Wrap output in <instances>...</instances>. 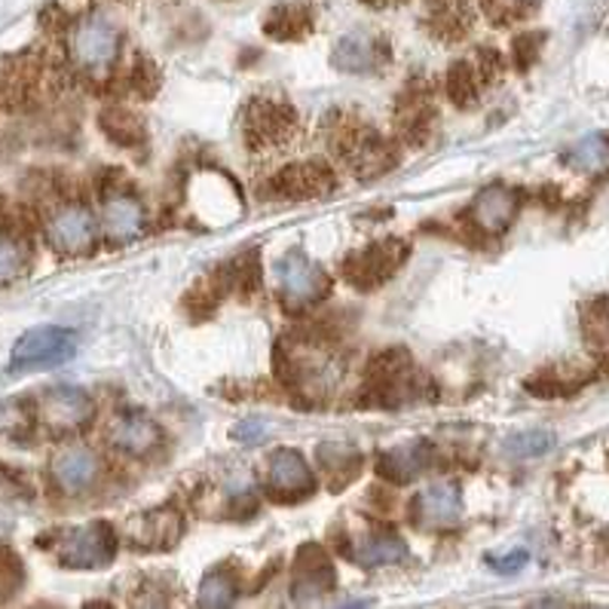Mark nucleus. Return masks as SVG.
Listing matches in <instances>:
<instances>
[{
    "label": "nucleus",
    "instance_id": "nucleus-8",
    "mask_svg": "<svg viewBox=\"0 0 609 609\" xmlns=\"http://www.w3.org/2000/svg\"><path fill=\"white\" fill-rule=\"evenodd\" d=\"M187 206L206 227L230 224L239 214V190L218 172H197L187 184Z\"/></svg>",
    "mask_w": 609,
    "mask_h": 609
},
{
    "label": "nucleus",
    "instance_id": "nucleus-19",
    "mask_svg": "<svg viewBox=\"0 0 609 609\" xmlns=\"http://www.w3.org/2000/svg\"><path fill=\"white\" fill-rule=\"evenodd\" d=\"M129 539L144 551H166L172 548L181 533H184V518L174 506H160V509L136 515L129 527H126Z\"/></svg>",
    "mask_w": 609,
    "mask_h": 609
},
{
    "label": "nucleus",
    "instance_id": "nucleus-13",
    "mask_svg": "<svg viewBox=\"0 0 609 609\" xmlns=\"http://www.w3.org/2000/svg\"><path fill=\"white\" fill-rule=\"evenodd\" d=\"M92 417H96V401L89 392L74 389V386H56V389H47L40 398V420L59 436L87 429Z\"/></svg>",
    "mask_w": 609,
    "mask_h": 609
},
{
    "label": "nucleus",
    "instance_id": "nucleus-18",
    "mask_svg": "<svg viewBox=\"0 0 609 609\" xmlns=\"http://www.w3.org/2000/svg\"><path fill=\"white\" fill-rule=\"evenodd\" d=\"M337 582V572L331 567V558L319 542H307L294 558V582H291V595L300 603H310L325 597Z\"/></svg>",
    "mask_w": 609,
    "mask_h": 609
},
{
    "label": "nucleus",
    "instance_id": "nucleus-1",
    "mask_svg": "<svg viewBox=\"0 0 609 609\" xmlns=\"http://www.w3.org/2000/svg\"><path fill=\"white\" fill-rule=\"evenodd\" d=\"M276 371L288 392L303 398L307 405L322 401L343 380V361L335 349L310 337H286L276 347Z\"/></svg>",
    "mask_w": 609,
    "mask_h": 609
},
{
    "label": "nucleus",
    "instance_id": "nucleus-22",
    "mask_svg": "<svg viewBox=\"0 0 609 609\" xmlns=\"http://www.w3.org/2000/svg\"><path fill=\"white\" fill-rule=\"evenodd\" d=\"M335 64L347 74H371L386 62L383 40L373 38L371 31H349L337 40Z\"/></svg>",
    "mask_w": 609,
    "mask_h": 609
},
{
    "label": "nucleus",
    "instance_id": "nucleus-21",
    "mask_svg": "<svg viewBox=\"0 0 609 609\" xmlns=\"http://www.w3.org/2000/svg\"><path fill=\"white\" fill-rule=\"evenodd\" d=\"M347 558L365 567V570L396 567V563L408 558V542L398 533H389V530H368V533L352 539V546L347 548Z\"/></svg>",
    "mask_w": 609,
    "mask_h": 609
},
{
    "label": "nucleus",
    "instance_id": "nucleus-31",
    "mask_svg": "<svg viewBox=\"0 0 609 609\" xmlns=\"http://www.w3.org/2000/svg\"><path fill=\"white\" fill-rule=\"evenodd\" d=\"M555 436L546 429H527L521 436L506 438V453L515 460H530V457H542L546 450H551Z\"/></svg>",
    "mask_w": 609,
    "mask_h": 609
},
{
    "label": "nucleus",
    "instance_id": "nucleus-29",
    "mask_svg": "<svg viewBox=\"0 0 609 609\" xmlns=\"http://www.w3.org/2000/svg\"><path fill=\"white\" fill-rule=\"evenodd\" d=\"M28 267V242L13 230H0V282H10Z\"/></svg>",
    "mask_w": 609,
    "mask_h": 609
},
{
    "label": "nucleus",
    "instance_id": "nucleus-23",
    "mask_svg": "<svg viewBox=\"0 0 609 609\" xmlns=\"http://www.w3.org/2000/svg\"><path fill=\"white\" fill-rule=\"evenodd\" d=\"M335 187V174L325 162H298L273 181V190L286 199H319Z\"/></svg>",
    "mask_w": 609,
    "mask_h": 609
},
{
    "label": "nucleus",
    "instance_id": "nucleus-25",
    "mask_svg": "<svg viewBox=\"0 0 609 609\" xmlns=\"http://www.w3.org/2000/svg\"><path fill=\"white\" fill-rule=\"evenodd\" d=\"M239 597V576L227 563L214 567L199 582V603L202 607H230Z\"/></svg>",
    "mask_w": 609,
    "mask_h": 609
},
{
    "label": "nucleus",
    "instance_id": "nucleus-32",
    "mask_svg": "<svg viewBox=\"0 0 609 609\" xmlns=\"http://www.w3.org/2000/svg\"><path fill=\"white\" fill-rule=\"evenodd\" d=\"M22 585H26V567H22V560L13 551H0V603H7V600H13L19 591H22Z\"/></svg>",
    "mask_w": 609,
    "mask_h": 609
},
{
    "label": "nucleus",
    "instance_id": "nucleus-12",
    "mask_svg": "<svg viewBox=\"0 0 609 609\" xmlns=\"http://www.w3.org/2000/svg\"><path fill=\"white\" fill-rule=\"evenodd\" d=\"M405 258H408V242L380 239V242H373L368 249L349 254L347 263H343V276H347V282H352L361 291H368V288L383 286L386 279L405 263Z\"/></svg>",
    "mask_w": 609,
    "mask_h": 609
},
{
    "label": "nucleus",
    "instance_id": "nucleus-20",
    "mask_svg": "<svg viewBox=\"0 0 609 609\" xmlns=\"http://www.w3.org/2000/svg\"><path fill=\"white\" fill-rule=\"evenodd\" d=\"M432 462H436V450L429 441H408V445L386 448L377 457V472L392 485H411L432 469Z\"/></svg>",
    "mask_w": 609,
    "mask_h": 609
},
{
    "label": "nucleus",
    "instance_id": "nucleus-24",
    "mask_svg": "<svg viewBox=\"0 0 609 609\" xmlns=\"http://www.w3.org/2000/svg\"><path fill=\"white\" fill-rule=\"evenodd\" d=\"M319 462H322L325 475L331 478V487L349 485V481H356V475L361 469V453L352 445H322L319 448Z\"/></svg>",
    "mask_w": 609,
    "mask_h": 609
},
{
    "label": "nucleus",
    "instance_id": "nucleus-2",
    "mask_svg": "<svg viewBox=\"0 0 609 609\" xmlns=\"http://www.w3.org/2000/svg\"><path fill=\"white\" fill-rule=\"evenodd\" d=\"M64 52L77 74H83L87 80H108L123 52V31L113 26L108 16H80L68 26Z\"/></svg>",
    "mask_w": 609,
    "mask_h": 609
},
{
    "label": "nucleus",
    "instance_id": "nucleus-10",
    "mask_svg": "<svg viewBox=\"0 0 609 609\" xmlns=\"http://www.w3.org/2000/svg\"><path fill=\"white\" fill-rule=\"evenodd\" d=\"M294 111L291 104L273 96H261V99H251L246 108V138H249V148L270 150L282 148L288 138L294 136Z\"/></svg>",
    "mask_w": 609,
    "mask_h": 609
},
{
    "label": "nucleus",
    "instance_id": "nucleus-11",
    "mask_svg": "<svg viewBox=\"0 0 609 609\" xmlns=\"http://www.w3.org/2000/svg\"><path fill=\"white\" fill-rule=\"evenodd\" d=\"M52 485L59 487L64 497H83L101 478V457L89 445L68 441L52 453L50 460Z\"/></svg>",
    "mask_w": 609,
    "mask_h": 609
},
{
    "label": "nucleus",
    "instance_id": "nucleus-16",
    "mask_svg": "<svg viewBox=\"0 0 609 609\" xmlns=\"http://www.w3.org/2000/svg\"><path fill=\"white\" fill-rule=\"evenodd\" d=\"M411 518L420 530H448L462 518V493L453 481L423 487L411 502Z\"/></svg>",
    "mask_w": 609,
    "mask_h": 609
},
{
    "label": "nucleus",
    "instance_id": "nucleus-33",
    "mask_svg": "<svg viewBox=\"0 0 609 609\" xmlns=\"http://www.w3.org/2000/svg\"><path fill=\"white\" fill-rule=\"evenodd\" d=\"M475 74H478V68H472V62H460L453 71H450L448 89L453 99L466 104V101L475 96Z\"/></svg>",
    "mask_w": 609,
    "mask_h": 609
},
{
    "label": "nucleus",
    "instance_id": "nucleus-27",
    "mask_svg": "<svg viewBox=\"0 0 609 609\" xmlns=\"http://www.w3.org/2000/svg\"><path fill=\"white\" fill-rule=\"evenodd\" d=\"M312 26L310 13L300 3H282L276 7L270 19H267V34L279 40H294L307 34V28Z\"/></svg>",
    "mask_w": 609,
    "mask_h": 609
},
{
    "label": "nucleus",
    "instance_id": "nucleus-26",
    "mask_svg": "<svg viewBox=\"0 0 609 609\" xmlns=\"http://www.w3.org/2000/svg\"><path fill=\"white\" fill-rule=\"evenodd\" d=\"M567 166L582 174L609 172V136H588L567 153Z\"/></svg>",
    "mask_w": 609,
    "mask_h": 609
},
{
    "label": "nucleus",
    "instance_id": "nucleus-35",
    "mask_svg": "<svg viewBox=\"0 0 609 609\" xmlns=\"http://www.w3.org/2000/svg\"><path fill=\"white\" fill-rule=\"evenodd\" d=\"M527 560H530V555L518 548V551H511V555H506V558H493V570H499V572H518L523 567V563H527Z\"/></svg>",
    "mask_w": 609,
    "mask_h": 609
},
{
    "label": "nucleus",
    "instance_id": "nucleus-9",
    "mask_svg": "<svg viewBox=\"0 0 609 609\" xmlns=\"http://www.w3.org/2000/svg\"><path fill=\"white\" fill-rule=\"evenodd\" d=\"M101 237L111 246H126L144 233L148 227V209L144 202L123 184H108L101 190Z\"/></svg>",
    "mask_w": 609,
    "mask_h": 609
},
{
    "label": "nucleus",
    "instance_id": "nucleus-6",
    "mask_svg": "<svg viewBox=\"0 0 609 609\" xmlns=\"http://www.w3.org/2000/svg\"><path fill=\"white\" fill-rule=\"evenodd\" d=\"M276 288L286 310L303 312L328 294V273L303 251H286L276 261Z\"/></svg>",
    "mask_w": 609,
    "mask_h": 609
},
{
    "label": "nucleus",
    "instance_id": "nucleus-17",
    "mask_svg": "<svg viewBox=\"0 0 609 609\" xmlns=\"http://www.w3.org/2000/svg\"><path fill=\"white\" fill-rule=\"evenodd\" d=\"M108 445L123 457L132 460H144L153 450L162 445V429L160 423L141 411H126L117 413L108 426Z\"/></svg>",
    "mask_w": 609,
    "mask_h": 609
},
{
    "label": "nucleus",
    "instance_id": "nucleus-15",
    "mask_svg": "<svg viewBox=\"0 0 609 609\" xmlns=\"http://www.w3.org/2000/svg\"><path fill=\"white\" fill-rule=\"evenodd\" d=\"M518 209H521V193L518 190H511L506 184H490L475 197L466 218H469L475 233H481V237H499V233L509 230Z\"/></svg>",
    "mask_w": 609,
    "mask_h": 609
},
{
    "label": "nucleus",
    "instance_id": "nucleus-7",
    "mask_svg": "<svg viewBox=\"0 0 609 609\" xmlns=\"http://www.w3.org/2000/svg\"><path fill=\"white\" fill-rule=\"evenodd\" d=\"M43 233H47L52 251L68 254V258H80L99 246L101 224L83 202H62L50 212Z\"/></svg>",
    "mask_w": 609,
    "mask_h": 609
},
{
    "label": "nucleus",
    "instance_id": "nucleus-14",
    "mask_svg": "<svg viewBox=\"0 0 609 609\" xmlns=\"http://www.w3.org/2000/svg\"><path fill=\"white\" fill-rule=\"evenodd\" d=\"M267 493L279 502H298L316 490V475L294 448H279L267 460Z\"/></svg>",
    "mask_w": 609,
    "mask_h": 609
},
{
    "label": "nucleus",
    "instance_id": "nucleus-4",
    "mask_svg": "<svg viewBox=\"0 0 609 609\" xmlns=\"http://www.w3.org/2000/svg\"><path fill=\"white\" fill-rule=\"evenodd\" d=\"M77 335L71 328L62 325H40L31 328L16 340L13 352H10V371L28 373L43 371V368H59L64 361L74 359Z\"/></svg>",
    "mask_w": 609,
    "mask_h": 609
},
{
    "label": "nucleus",
    "instance_id": "nucleus-34",
    "mask_svg": "<svg viewBox=\"0 0 609 609\" xmlns=\"http://www.w3.org/2000/svg\"><path fill=\"white\" fill-rule=\"evenodd\" d=\"M485 3H487V10L493 13V19L509 22V19H521V16L533 13L539 0H485Z\"/></svg>",
    "mask_w": 609,
    "mask_h": 609
},
{
    "label": "nucleus",
    "instance_id": "nucleus-3",
    "mask_svg": "<svg viewBox=\"0 0 609 609\" xmlns=\"http://www.w3.org/2000/svg\"><path fill=\"white\" fill-rule=\"evenodd\" d=\"M426 386H429L426 373L420 368H413L411 356L401 352V349H389L380 359L371 361V371H368L371 405L398 408V405L423 401Z\"/></svg>",
    "mask_w": 609,
    "mask_h": 609
},
{
    "label": "nucleus",
    "instance_id": "nucleus-5",
    "mask_svg": "<svg viewBox=\"0 0 609 609\" xmlns=\"http://www.w3.org/2000/svg\"><path fill=\"white\" fill-rule=\"evenodd\" d=\"M56 558L64 570H101L117 558V533L111 523L89 521L59 533Z\"/></svg>",
    "mask_w": 609,
    "mask_h": 609
},
{
    "label": "nucleus",
    "instance_id": "nucleus-28",
    "mask_svg": "<svg viewBox=\"0 0 609 609\" xmlns=\"http://www.w3.org/2000/svg\"><path fill=\"white\" fill-rule=\"evenodd\" d=\"M101 129H104V136L117 141V144H123V148L141 144V138H144L141 120L132 111H126V108H108V111L101 113Z\"/></svg>",
    "mask_w": 609,
    "mask_h": 609
},
{
    "label": "nucleus",
    "instance_id": "nucleus-30",
    "mask_svg": "<svg viewBox=\"0 0 609 609\" xmlns=\"http://www.w3.org/2000/svg\"><path fill=\"white\" fill-rule=\"evenodd\" d=\"M585 337L588 343L609 356V298H600L585 307Z\"/></svg>",
    "mask_w": 609,
    "mask_h": 609
}]
</instances>
